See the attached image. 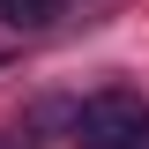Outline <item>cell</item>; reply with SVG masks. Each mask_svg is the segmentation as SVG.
<instances>
[{
  "label": "cell",
  "instance_id": "2",
  "mask_svg": "<svg viewBox=\"0 0 149 149\" xmlns=\"http://www.w3.org/2000/svg\"><path fill=\"white\" fill-rule=\"evenodd\" d=\"M0 15L15 22V30H45V22L60 15V0H0Z\"/></svg>",
  "mask_w": 149,
  "mask_h": 149
},
{
  "label": "cell",
  "instance_id": "3",
  "mask_svg": "<svg viewBox=\"0 0 149 149\" xmlns=\"http://www.w3.org/2000/svg\"><path fill=\"white\" fill-rule=\"evenodd\" d=\"M127 149H149V127H142V134H134V142H127Z\"/></svg>",
  "mask_w": 149,
  "mask_h": 149
},
{
  "label": "cell",
  "instance_id": "1",
  "mask_svg": "<svg viewBox=\"0 0 149 149\" xmlns=\"http://www.w3.org/2000/svg\"><path fill=\"white\" fill-rule=\"evenodd\" d=\"M142 127H149V112L134 90H97L74 104V149H127Z\"/></svg>",
  "mask_w": 149,
  "mask_h": 149
}]
</instances>
